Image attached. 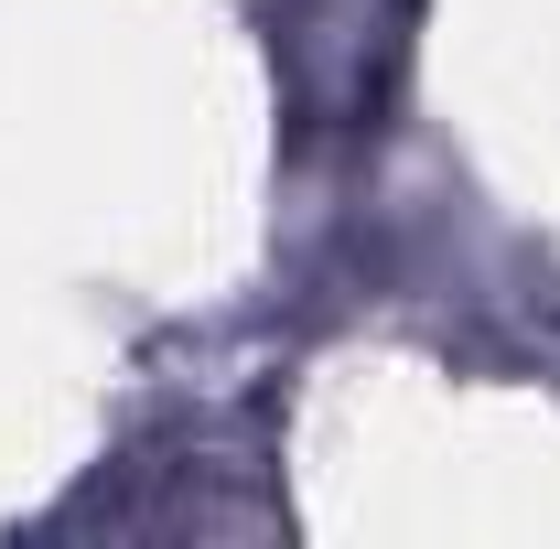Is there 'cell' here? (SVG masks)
I'll return each instance as SVG.
<instances>
[]
</instances>
